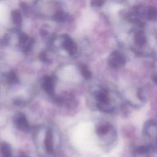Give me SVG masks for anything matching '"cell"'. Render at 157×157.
<instances>
[{
  "instance_id": "obj_9",
  "label": "cell",
  "mask_w": 157,
  "mask_h": 157,
  "mask_svg": "<svg viewBox=\"0 0 157 157\" xmlns=\"http://www.w3.org/2000/svg\"><path fill=\"white\" fill-rule=\"evenodd\" d=\"M96 98L98 101L100 102V104H106L109 102V98H108V94L107 92L105 90H102L99 91L98 94H96Z\"/></svg>"
},
{
  "instance_id": "obj_14",
  "label": "cell",
  "mask_w": 157,
  "mask_h": 157,
  "mask_svg": "<svg viewBox=\"0 0 157 157\" xmlns=\"http://www.w3.org/2000/svg\"><path fill=\"white\" fill-rule=\"evenodd\" d=\"M109 129L110 128L107 124L100 125L96 128V132L100 136H102L107 134L109 131Z\"/></svg>"
},
{
  "instance_id": "obj_1",
  "label": "cell",
  "mask_w": 157,
  "mask_h": 157,
  "mask_svg": "<svg viewBox=\"0 0 157 157\" xmlns=\"http://www.w3.org/2000/svg\"><path fill=\"white\" fill-rule=\"evenodd\" d=\"M13 123L17 127L20 131H27L29 129V125L28 120L25 115L23 113H17L13 118Z\"/></svg>"
},
{
  "instance_id": "obj_2",
  "label": "cell",
  "mask_w": 157,
  "mask_h": 157,
  "mask_svg": "<svg viewBox=\"0 0 157 157\" xmlns=\"http://www.w3.org/2000/svg\"><path fill=\"white\" fill-rule=\"evenodd\" d=\"M18 39L20 48L23 52L29 51L33 45V39L23 33H19Z\"/></svg>"
},
{
  "instance_id": "obj_11",
  "label": "cell",
  "mask_w": 157,
  "mask_h": 157,
  "mask_svg": "<svg viewBox=\"0 0 157 157\" xmlns=\"http://www.w3.org/2000/svg\"><path fill=\"white\" fill-rule=\"evenodd\" d=\"M55 21L58 22H63L67 18V15L63 11H58L53 16Z\"/></svg>"
},
{
  "instance_id": "obj_16",
  "label": "cell",
  "mask_w": 157,
  "mask_h": 157,
  "mask_svg": "<svg viewBox=\"0 0 157 157\" xmlns=\"http://www.w3.org/2000/svg\"><path fill=\"white\" fill-rule=\"evenodd\" d=\"M104 4V1L101 0H94L91 2V5L93 7H100Z\"/></svg>"
},
{
  "instance_id": "obj_7",
  "label": "cell",
  "mask_w": 157,
  "mask_h": 157,
  "mask_svg": "<svg viewBox=\"0 0 157 157\" xmlns=\"http://www.w3.org/2000/svg\"><path fill=\"white\" fill-rule=\"evenodd\" d=\"M11 18L13 23L17 25L20 26L22 22V17L20 11L18 9H15L12 11Z\"/></svg>"
},
{
  "instance_id": "obj_18",
  "label": "cell",
  "mask_w": 157,
  "mask_h": 157,
  "mask_svg": "<svg viewBox=\"0 0 157 157\" xmlns=\"http://www.w3.org/2000/svg\"><path fill=\"white\" fill-rule=\"evenodd\" d=\"M40 59L42 61H44V62H49L47 58V56H46V54L44 53H41L40 55Z\"/></svg>"
},
{
  "instance_id": "obj_10",
  "label": "cell",
  "mask_w": 157,
  "mask_h": 157,
  "mask_svg": "<svg viewBox=\"0 0 157 157\" xmlns=\"http://www.w3.org/2000/svg\"><path fill=\"white\" fill-rule=\"evenodd\" d=\"M79 69H80V72L84 78H85L86 80H89L91 78L92 74H91V71L89 70V69L88 68L86 65H85L84 64H80Z\"/></svg>"
},
{
  "instance_id": "obj_12",
  "label": "cell",
  "mask_w": 157,
  "mask_h": 157,
  "mask_svg": "<svg viewBox=\"0 0 157 157\" xmlns=\"http://www.w3.org/2000/svg\"><path fill=\"white\" fill-rule=\"evenodd\" d=\"M135 42L139 45H142L146 42V38L145 34L142 31H138L134 36Z\"/></svg>"
},
{
  "instance_id": "obj_15",
  "label": "cell",
  "mask_w": 157,
  "mask_h": 157,
  "mask_svg": "<svg viewBox=\"0 0 157 157\" xmlns=\"http://www.w3.org/2000/svg\"><path fill=\"white\" fill-rule=\"evenodd\" d=\"M7 78L10 83H16L18 82V79L17 75L13 71L10 72L7 74Z\"/></svg>"
},
{
  "instance_id": "obj_4",
  "label": "cell",
  "mask_w": 157,
  "mask_h": 157,
  "mask_svg": "<svg viewBox=\"0 0 157 157\" xmlns=\"http://www.w3.org/2000/svg\"><path fill=\"white\" fill-rule=\"evenodd\" d=\"M63 48L70 55H73L77 52V45L75 42L67 34L63 36Z\"/></svg>"
},
{
  "instance_id": "obj_8",
  "label": "cell",
  "mask_w": 157,
  "mask_h": 157,
  "mask_svg": "<svg viewBox=\"0 0 157 157\" xmlns=\"http://www.w3.org/2000/svg\"><path fill=\"white\" fill-rule=\"evenodd\" d=\"M1 153L2 157H12L10 145L6 142H3L1 146Z\"/></svg>"
},
{
  "instance_id": "obj_5",
  "label": "cell",
  "mask_w": 157,
  "mask_h": 157,
  "mask_svg": "<svg viewBox=\"0 0 157 157\" xmlns=\"http://www.w3.org/2000/svg\"><path fill=\"white\" fill-rule=\"evenodd\" d=\"M42 88L44 91L50 96L55 95V80L53 77L46 76L42 82Z\"/></svg>"
},
{
  "instance_id": "obj_6",
  "label": "cell",
  "mask_w": 157,
  "mask_h": 157,
  "mask_svg": "<svg viewBox=\"0 0 157 157\" xmlns=\"http://www.w3.org/2000/svg\"><path fill=\"white\" fill-rule=\"evenodd\" d=\"M44 144L46 149V151L48 154H52L53 152V136L51 129L47 130L44 140Z\"/></svg>"
},
{
  "instance_id": "obj_13",
  "label": "cell",
  "mask_w": 157,
  "mask_h": 157,
  "mask_svg": "<svg viewBox=\"0 0 157 157\" xmlns=\"http://www.w3.org/2000/svg\"><path fill=\"white\" fill-rule=\"evenodd\" d=\"M147 16L150 20H157V9L155 7H150L148 10Z\"/></svg>"
},
{
  "instance_id": "obj_3",
  "label": "cell",
  "mask_w": 157,
  "mask_h": 157,
  "mask_svg": "<svg viewBox=\"0 0 157 157\" xmlns=\"http://www.w3.org/2000/svg\"><path fill=\"white\" fill-rule=\"evenodd\" d=\"M108 63L110 67L117 68L121 67L124 64L125 59L121 53L115 51L111 53Z\"/></svg>"
},
{
  "instance_id": "obj_19",
  "label": "cell",
  "mask_w": 157,
  "mask_h": 157,
  "mask_svg": "<svg viewBox=\"0 0 157 157\" xmlns=\"http://www.w3.org/2000/svg\"><path fill=\"white\" fill-rule=\"evenodd\" d=\"M153 80L154 81L155 83H156L157 84V76L156 75H154L153 77Z\"/></svg>"
},
{
  "instance_id": "obj_17",
  "label": "cell",
  "mask_w": 157,
  "mask_h": 157,
  "mask_svg": "<svg viewBox=\"0 0 157 157\" xmlns=\"http://www.w3.org/2000/svg\"><path fill=\"white\" fill-rule=\"evenodd\" d=\"M148 151V148L145 146L140 147L137 149V151L139 153H145Z\"/></svg>"
}]
</instances>
